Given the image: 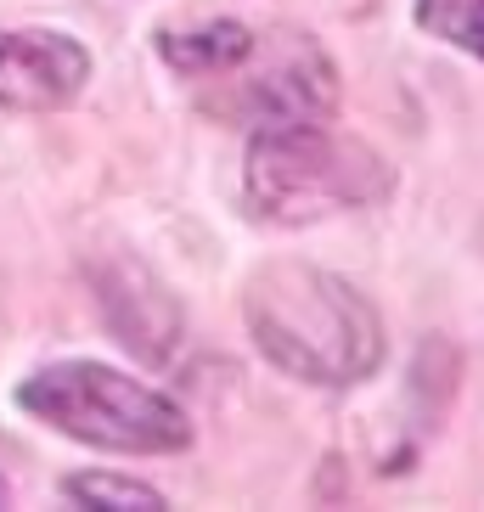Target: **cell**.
I'll use <instances>...</instances> for the list:
<instances>
[{
	"mask_svg": "<svg viewBox=\"0 0 484 512\" xmlns=\"http://www.w3.org/2000/svg\"><path fill=\"white\" fill-rule=\"evenodd\" d=\"M91 79V51L57 29L0 34V107L12 113H57Z\"/></svg>",
	"mask_w": 484,
	"mask_h": 512,
	"instance_id": "5b68a950",
	"label": "cell"
},
{
	"mask_svg": "<svg viewBox=\"0 0 484 512\" xmlns=\"http://www.w3.org/2000/svg\"><path fill=\"white\" fill-rule=\"evenodd\" d=\"M242 316L265 361L316 389H349L383 361L378 310L344 276L304 265V259H276L248 276Z\"/></svg>",
	"mask_w": 484,
	"mask_h": 512,
	"instance_id": "6da1fadb",
	"label": "cell"
},
{
	"mask_svg": "<svg viewBox=\"0 0 484 512\" xmlns=\"http://www.w3.org/2000/svg\"><path fill=\"white\" fill-rule=\"evenodd\" d=\"M248 209L271 226H316L344 209H366L394 186L389 164L366 141L321 130V119L259 124L248 164Z\"/></svg>",
	"mask_w": 484,
	"mask_h": 512,
	"instance_id": "7a4b0ae2",
	"label": "cell"
},
{
	"mask_svg": "<svg viewBox=\"0 0 484 512\" xmlns=\"http://www.w3.org/2000/svg\"><path fill=\"white\" fill-rule=\"evenodd\" d=\"M0 507H6V484H0Z\"/></svg>",
	"mask_w": 484,
	"mask_h": 512,
	"instance_id": "9c48e42d",
	"label": "cell"
},
{
	"mask_svg": "<svg viewBox=\"0 0 484 512\" xmlns=\"http://www.w3.org/2000/svg\"><path fill=\"white\" fill-rule=\"evenodd\" d=\"M17 406L79 445H96V451L164 456L192 445V422L169 394L147 389L102 361H62L34 372L17 389Z\"/></svg>",
	"mask_w": 484,
	"mask_h": 512,
	"instance_id": "3957f363",
	"label": "cell"
},
{
	"mask_svg": "<svg viewBox=\"0 0 484 512\" xmlns=\"http://www.w3.org/2000/svg\"><path fill=\"white\" fill-rule=\"evenodd\" d=\"M417 23L484 62V0H417Z\"/></svg>",
	"mask_w": 484,
	"mask_h": 512,
	"instance_id": "52a82bcc",
	"label": "cell"
},
{
	"mask_svg": "<svg viewBox=\"0 0 484 512\" xmlns=\"http://www.w3.org/2000/svg\"><path fill=\"white\" fill-rule=\"evenodd\" d=\"M254 46V34L231 23V17H209L197 29H164L158 34V51L175 74H231L242 62V51Z\"/></svg>",
	"mask_w": 484,
	"mask_h": 512,
	"instance_id": "8992f818",
	"label": "cell"
},
{
	"mask_svg": "<svg viewBox=\"0 0 484 512\" xmlns=\"http://www.w3.org/2000/svg\"><path fill=\"white\" fill-rule=\"evenodd\" d=\"M62 496L79 507H164V496L152 484H130V479H107V473H79L62 479Z\"/></svg>",
	"mask_w": 484,
	"mask_h": 512,
	"instance_id": "ba28073f",
	"label": "cell"
},
{
	"mask_svg": "<svg viewBox=\"0 0 484 512\" xmlns=\"http://www.w3.org/2000/svg\"><path fill=\"white\" fill-rule=\"evenodd\" d=\"M242 79L226 96L237 119L248 124H293V119H321L338 102V74L304 34H271L242 51Z\"/></svg>",
	"mask_w": 484,
	"mask_h": 512,
	"instance_id": "277c9868",
	"label": "cell"
}]
</instances>
